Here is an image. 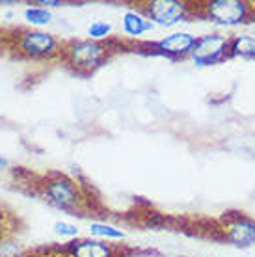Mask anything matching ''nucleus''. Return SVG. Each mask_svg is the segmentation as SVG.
<instances>
[{
	"label": "nucleus",
	"instance_id": "obj_1",
	"mask_svg": "<svg viewBox=\"0 0 255 257\" xmlns=\"http://www.w3.org/2000/svg\"><path fill=\"white\" fill-rule=\"evenodd\" d=\"M207 19L220 26H236L242 25L248 19L249 6L242 0H212L205 6Z\"/></svg>",
	"mask_w": 255,
	"mask_h": 257
},
{
	"label": "nucleus",
	"instance_id": "obj_2",
	"mask_svg": "<svg viewBox=\"0 0 255 257\" xmlns=\"http://www.w3.org/2000/svg\"><path fill=\"white\" fill-rule=\"evenodd\" d=\"M227 54H229V39L218 36V34H211V36L198 38L190 52V58L196 62V65L205 67V65L222 62Z\"/></svg>",
	"mask_w": 255,
	"mask_h": 257
},
{
	"label": "nucleus",
	"instance_id": "obj_3",
	"mask_svg": "<svg viewBox=\"0 0 255 257\" xmlns=\"http://www.w3.org/2000/svg\"><path fill=\"white\" fill-rule=\"evenodd\" d=\"M45 198L49 203L60 207V209H75L80 205V192H78L77 185L71 179L58 175L54 179L47 181L45 185Z\"/></svg>",
	"mask_w": 255,
	"mask_h": 257
},
{
	"label": "nucleus",
	"instance_id": "obj_4",
	"mask_svg": "<svg viewBox=\"0 0 255 257\" xmlns=\"http://www.w3.org/2000/svg\"><path fill=\"white\" fill-rule=\"evenodd\" d=\"M67 60L77 69H93L106 58V49L97 41H75L65 49Z\"/></svg>",
	"mask_w": 255,
	"mask_h": 257
},
{
	"label": "nucleus",
	"instance_id": "obj_5",
	"mask_svg": "<svg viewBox=\"0 0 255 257\" xmlns=\"http://www.w3.org/2000/svg\"><path fill=\"white\" fill-rule=\"evenodd\" d=\"M147 15L151 23L162 26H173L183 23L186 17V4L179 0H155L147 6Z\"/></svg>",
	"mask_w": 255,
	"mask_h": 257
},
{
	"label": "nucleus",
	"instance_id": "obj_6",
	"mask_svg": "<svg viewBox=\"0 0 255 257\" xmlns=\"http://www.w3.org/2000/svg\"><path fill=\"white\" fill-rule=\"evenodd\" d=\"M21 51L32 56V58H43L51 56L58 49V41L52 34L47 32H26L19 41Z\"/></svg>",
	"mask_w": 255,
	"mask_h": 257
},
{
	"label": "nucleus",
	"instance_id": "obj_7",
	"mask_svg": "<svg viewBox=\"0 0 255 257\" xmlns=\"http://www.w3.org/2000/svg\"><path fill=\"white\" fill-rule=\"evenodd\" d=\"M198 38L190 32H175L172 36H166L157 43V51H160L162 56H170V58H181L190 54L194 45H196Z\"/></svg>",
	"mask_w": 255,
	"mask_h": 257
},
{
	"label": "nucleus",
	"instance_id": "obj_8",
	"mask_svg": "<svg viewBox=\"0 0 255 257\" xmlns=\"http://www.w3.org/2000/svg\"><path fill=\"white\" fill-rule=\"evenodd\" d=\"M227 238L236 246L255 244V222L248 218H235L227 225Z\"/></svg>",
	"mask_w": 255,
	"mask_h": 257
},
{
	"label": "nucleus",
	"instance_id": "obj_9",
	"mask_svg": "<svg viewBox=\"0 0 255 257\" xmlns=\"http://www.w3.org/2000/svg\"><path fill=\"white\" fill-rule=\"evenodd\" d=\"M73 257H114V251L101 240H84L73 248Z\"/></svg>",
	"mask_w": 255,
	"mask_h": 257
},
{
	"label": "nucleus",
	"instance_id": "obj_10",
	"mask_svg": "<svg viewBox=\"0 0 255 257\" xmlns=\"http://www.w3.org/2000/svg\"><path fill=\"white\" fill-rule=\"evenodd\" d=\"M151 28H153V23L146 17H142L140 13L127 12L123 15V30L129 36H142V34L149 32Z\"/></svg>",
	"mask_w": 255,
	"mask_h": 257
},
{
	"label": "nucleus",
	"instance_id": "obj_11",
	"mask_svg": "<svg viewBox=\"0 0 255 257\" xmlns=\"http://www.w3.org/2000/svg\"><path fill=\"white\" fill-rule=\"evenodd\" d=\"M229 56L235 58H255V38L238 36L229 41Z\"/></svg>",
	"mask_w": 255,
	"mask_h": 257
},
{
	"label": "nucleus",
	"instance_id": "obj_12",
	"mask_svg": "<svg viewBox=\"0 0 255 257\" xmlns=\"http://www.w3.org/2000/svg\"><path fill=\"white\" fill-rule=\"evenodd\" d=\"M89 231L93 233V235H97V237H104V238H123L125 237V233H123L121 229H115L114 225L99 224V222L89 225Z\"/></svg>",
	"mask_w": 255,
	"mask_h": 257
},
{
	"label": "nucleus",
	"instance_id": "obj_13",
	"mask_svg": "<svg viewBox=\"0 0 255 257\" xmlns=\"http://www.w3.org/2000/svg\"><path fill=\"white\" fill-rule=\"evenodd\" d=\"M25 17L32 25H47L49 21L52 19L51 12H47L45 8H28L25 12Z\"/></svg>",
	"mask_w": 255,
	"mask_h": 257
},
{
	"label": "nucleus",
	"instance_id": "obj_14",
	"mask_svg": "<svg viewBox=\"0 0 255 257\" xmlns=\"http://www.w3.org/2000/svg\"><path fill=\"white\" fill-rule=\"evenodd\" d=\"M110 30H112V26L108 25V23H101V21H97V23H93V25L89 26V36L93 39H101V38H106L110 34Z\"/></svg>",
	"mask_w": 255,
	"mask_h": 257
},
{
	"label": "nucleus",
	"instance_id": "obj_15",
	"mask_svg": "<svg viewBox=\"0 0 255 257\" xmlns=\"http://www.w3.org/2000/svg\"><path fill=\"white\" fill-rule=\"evenodd\" d=\"M54 231H56L58 235H62V237H77L78 235L77 225L67 224V222H56V224H54Z\"/></svg>",
	"mask_w": 255,
	"mask_h": 257
},
{
	"label": "nucleus",
	"instance_id": "obj_16",
	"mask_svg": "<svg viewBox=\"0 0 255 257\" xmlns=\"http://www.w3.org/2000/svg\"><path fill=\"white\" fill-rule=\"evenodd\" d=\"M39 6H62V2H58V0H49V2H45V0H41V2H38Z\"/></svg>",
	"mask_w": 255,
	"mask_h": 257
},
{
	"label": "nucleus",
	"instance_id": "obj_17",
	"mask_svg": "<svg viewBox=\"0 0 255 257\" xmlns=\"http://www.w3.org/2000/svg\"><path fill=\"white\" fill-rule=\"evenodd\" d=\"M6 164H8V162L4 161V159H0V168H2V166H6Z\"/></svg>",
	"mask_w": 255,
	"mask_h": 257
}]
</instances>
